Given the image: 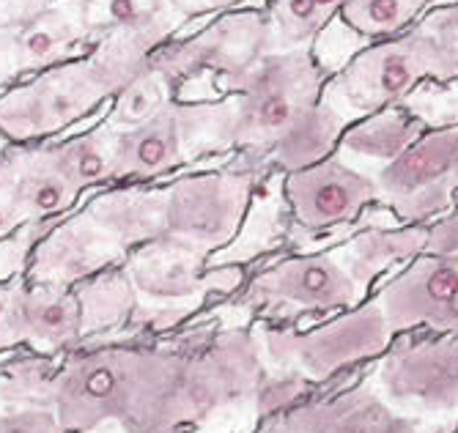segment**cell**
Listing matches in <instances>:
<instances>
[{
	"instance_id": "obj_23",
	"label": "cell",
	"mask_w": 458,
	"mask_h": 433,
	"mask_svg": "<svg viewBox=\"0 0 458 433\" xmlns=\"http://www.w3.org/2000/svg\"><path fill=\"white\" fill-rule=\"evenodd\" d=\"M20 337L38 349H58L82 335L80 296L61 285H28L17 296Z\"/></svg>"
},
{
	"instance_id": "obj_16",
	"label": "cell",
	"mask_w": 458,
	"mask_h": 433,
	"mask_svg": "<svg viewBox=\"0 0 458 433\" xmlns=\"http://www.w3.org/2000/svg\"><path fill=\"white\" fill-rule=\"evenodd\" d=\"M91 33L82 20L77 0H55L33 20L9 28V47L20 80L33 77L50 66L80 58L91 50Z\"/></svg>"
},
{
	"instance_id": "obj_2",
	"label": "cell",
	"mask_w": 458,
	"mask_h": 433,
	"mask_svg": "<svg viewBox=\"0 0 458 433\" xmlns=\"http://www.w3.org/2000/svg\"><path fill=\"white\" fill-rule=\"evenodd\" d=\"M151 55L138 41L105 36L80 58L9 85L0 91V140L28 146L58 138L110 105Z\"/></svg>"
},
{
	"instance_id": "obj_28",
	"label": "cell",
	"mask_w": 458,
	"mask_h": 433,
	"mask_svg": "<svg viewBox=\"0 0 458 433\" xmlns=\"http://www.w3.org/2000/svg\"><path fill=\"white\" fill-rule=\"evenodd\" d=\"M22 225L28 223L17 198V170L6 154H0V242L12 239Z\"/></svg>"
},
{
	"instance_id": "obj_33",
	"label": "cell",
	"mask_w": 458,
	"mask_h": 433,
	"mask_svg": "<svg viewBox=\"0 0 458 433\" xmlns=\"http://www.w3.org/2000/svg\"><path fill=\"white\" fill-rule=\"evenodd\" d=\"M53 4L55 0H0V30H9L33 20Z\"/></svg>"
},
{
	"instance_id": "obj_30",
	"label": "cell",
	"mask_w": 458,
	"mask_h": 433,
	"mask_svg": "<svg viewBox=\"0 0 458 433\" xmlns=\"http://www.w3.org/2000/svg\"><path fill=\"white\" fill-rule=\"evenodd\" d=\"M0 433H66L55 409H22L0 414Z\"/></svg>"
},
{
	"instance_id": "obj_12",
	"label": "cell",
	"mask_w": 458,
	"mask_h": 433,
	"mask_svg": "<svg viewBox=\"0 0 458 433\" xmlns=\"http://www.w3.org/2000/svg\"><path fill=\"white\" fill-rule=\"evenodd\" d=\"M377 299L393 335H458V255H418L379 288Z\"/></svg>"
},
{
	"instance_id": "obj_24",
	"label": "cell",
	"mask_w": 458,
	"mask_h": 433,
	"mask_svg": "<svg viewBox=\"0 0 458 433\" xmlns=\"http://www.w3.org/2000/svg\"><path fill=\"white\" fill-rule=\"evenodd\" d=\"M47 143L55 162L80 192L102 184H115L118 132L105 121L91 126L89 132H80L64 140H47Z\"/></svg>"
},
{
	"instance_id": "obj_31",
	"label": "cell",
	"mask_w": 458,
	"mask_h": 433,
	"mask_svg": "<svg viewBox=\"0 0 458 433\" xmlns=\"http://www.w3.org/2000/svg\"><path fill=\"white\" fill-rule=\"evenodd\" d=\"M22 283H25L22 277L0 283V349L22 343L20 324H17V296H20Z\"/></svg>"
},
{
	"instance_id": "obj_38",
	"label": "cell",
	"mask_w": 458,
	"mask_h": 433,
	"mask_svg": "<svg viewBox=\"0 0 458 433\" xmlns=\"http://www.w3.org/2000/svg\"><path fill=\"white\" fill-rule=\"evenodd\" d=\"M455 208H458V206H455Z\"/></svg>"
},
{
	"instance_id": "obj_19",
	"label": "cell",
	"mask_w": 458,
	"mask_h": 433,
	"mask_svg": "<svg viewBox=\"0 0 458 433\" xmlns=\"http://www.w3.org/2000/svg\"><path fill=\"white\" fill-rule=\"evenodd\" d=\"M165 203H168L165 184H113L89 200L86 211L130 255L132 250H140L165 236Z\"/></svg>"
},
{
	"instance_id": "obj_32",
	"label": "cell",
	"mask_w": 458,
	"mask_h": 433,
	"mask_svg": "<svg viewBox=\"0 0 458 433\" xmlns=\"http://www.w3.org/2000/svg\"><path fill=\"white\" fill-rule=\"evenodd\" d=\"M428 255H458V208L450 214L439 216L437 223L428 225V242L426 250Z\"/></svg>"
},
{
	"instance_id": "obj_9",
	"label": "cell",
	"mask_w": 458,
	"mask_h": 433,
	"mask_svg": "<svg viewBox=\"0 0 458 433\" xmlns=\"http://www.w3.org/2000/svg\"><path fill=\"white\" fill-rule=\"evenodd\" d=\"M275 53L272 28L261 9H231L192 36H179L151 55V64L182 91L190 80L212 74L215 85L239 77Z\"/></svg>"
},
{
	"instance_id": "obj_27",
	"label": "cell",
	"mask_w": 458,
	"mask_h": 433,
	"mask_svg": "<svg viewBox=\"0 0 458 433\" xmlns=\"http://www.w3.org/2000/svg\"><path fill=\"white\" fill-rule=\"evenodd\" d=\"M80 308H82V332L91 327L115 324L127 316L135 305V285L127 275V269H105L94 277H89L77 291Z\"/></svg>"
},
{
	"instance_id": "obj_35",
	"label": "cell",
	"mask_w": 458,
	"mask_h": 433,
	"mask_svg": "<svg viewBox=\"0 0 458 433\" xmlns=\"http://www.w3.org/2000/svg\"><path fill=\"white\" fill-rule=\"evenodd\" d=\"M256 433H297V430L291 428L283 417H272V420H267V425H264L261 430H256Z\"/></svg>"
},
{
	"instance_id": "obj_18",
	"label": "cell",
	"mask_w": 458,
	"mask_h": 433,
	"mask_svg": "<svg viewBox=\"0 0 458 433\" xmlns=\"http://www.w3.org/2000/svg\"><path fill=\"white\" fill-rule=\"evenodd\" d=\"M280 417L297 433H393L403 420L373 381L354 384L318 403H300Z\"/></svg>"
},
{
	"instance_id": "obj_25",
	"label": "cell",
	"mask_w": 458,
	"mask_h": 433,
	"mask_svg": "<svg viewBox=\"0 0 458 433\" xmlns=\"http://www.w3.org/2000/svg\"><path fill=\"white\" fill-rule=\"evenodd\" d=\"M179 94L182 91L148 58V66L143 72H138L113 97L105 123L110 129H115V132H123V129H132V126L154 118L159 110H165L174 99H179Z\"/></svg>"
},
{
	"instance_id": "obj_6",
	"label": "cell",
	"mask_w": 458,
	"mask_h": 433,
	"mask_svg": "<svg viewBox=\"0 0 458 433\" xmlns=\"http://www.w3.org/2000/svg\"><path fill=\"white\" fill-rule=\"evenodd\" d=\"M259 173L244 167L203 170L179 176L165 184V242L187 247L206 261L228 247L253 206L259 190Z\"/></svg>"
},
{
	"instance_id": "obj_11",
	"label": "cell",
	"mask_w": 458,
	"mask_h": 433,
	"mask_svg": "<svg viewBox=\"0 0 458 433\" xmlns=\"http://www.w3.org/2000/svg\"><path fill=\"white\" fill-rule=\"evenodd\" d=\"M283 198L291 220L308 233H321L352 225L368 206H377V184L370 173L335 151L316 165L283 173Z\"/></svg>"
},
{
	"instance_id": "obj_29",
	"label": "cell",
	"mask_w": 458,
	"mask_h": 433,
	"mask_svg": "<svg viewBox=\"0 0 458 433\" xmlns=\"http://www.w3.org/2000/svg\"><path fill=\"white\" fill-rule=\"evenodd\" d=\"M414 25L423 28L431 38H437L439 47L447 50L458 61V0L428 6V12Z\"/></svg>"
},
{
	"instance_id": "obj_8",
	"label": "cell",
	"mask_w": 458,
	"mask_h": 433,
	"mask_svg": "<svg viewBox=\"0 0 458 433\" xmlns=\"http://www.w3.org/2000/svg\"><path fill=\"white\" fill-rule=\"evenodd\" d=\"M373 384L403 417L426 428L458 422V335L398 340L382 354Z\"/></svg>"
},
{
	"instance_id": "obj_36",
	"label": "cell",
	"mask_w": 458,
	"mask_h": 433,
	"mask_svg": "<svg viewBox=\"0 0 458 433\" xmlns=\"http://www.w3.org/2000/svg\"><path fill=\"white\" fill-rule=\"evenodd\" d=\"M393 433H428V430H426V425H420L418 420H409V417H403Z\"/></svg>"
},
{
	"instance_id": "obj_7",
	"label": "cell",
	"mask_w": 458,
	"mask_h": 433,
	"mask_svg": "<svg viewBox=\"0 0 458 433\" xmlns=\"http://www.w3.org/2000/svg\"><path fill=\"white\" fill-rule=\"evenodd\" d=\"M377 206L401 225H431L458 206V121L431 126L401 157L370 170Z\"/></svg>"
},
{
	"instance_id": "obj_21",
	"label": "cell",
	"mask_w": 458,
	"mask_h": 433,
	"mask_svg": "<svg viewBox=\"0 0 458 433\" xmlns=\"http://www.w3.org/2000/svg\"><path fill=\"white\" fill-rule=\"evenodd\" d=\"M428 129L431 126L423 115L411 113L403 105H393L379 113L354 118L338 140V154L346 162H368L370 170H377L401 157Z\"/></svg>"
},
{
	"instance_id": "obj_15",
	"label": "cell",
	"mask_w": 458,
	"mask_h": 433,
	"mask_svg": "<svg viewBox=\"0 0 458 433\" xmlns=\"http://www.w3.org/2000/svg\"><path fill=\"white\" fill-rule=\"evenodd\" d=\"M179 102L174 99L154 118L118 132L115 184H146L192 162Z\"/></svg>"
},
{
	"instance_id": "obj_3",
	"label": "cell",
	"mask_w": 458,
	"mask_h": 433,
	"mask_svg": "<svg viewBox=\"0 0 458 433\" xmlns=\"http://www.w3.org/2000/svg\"><path fill=\"white\" fill-rule=\"evenodd\" d=\"M184 357L171 352L102 349L82 354L53 381V409L69 430L118 420L130 433H151Z\"/></svg>"
},
{
	"instance_id": "obj_5",
	"label": "cell",
	"mask_w": 458,
	"mask_h": 433,
	"mask_svg": "<svg viewBox=\"0 0 458 433\" xmlns=\"http://www.w3.org/2000/svg\"><path fill=\"white\" fill-rule=\"evenodd\" d=\"M393 337L395 335L377 296L310 332L275 327L259 329L261 352L272 370L297 373L313 386L335 378L346 368L382 357L393 345Z\"/></svg>"
},
{
	"instance_id": "obj_37",
	"label": "cell",
	"mask_w": 458,
	"mask_h": 433,
	"mask_svg": "<svg viewBox=\"0 0 458 433\" xmlns=\"http://www.w3.org/2000/svg\"><path fill=\"white\" fill-rule=\"evenodd\" d=\"M434 4H437V0H434Z\"/></svg>"
},
{
	"instance_id": "obj_22",
	"label": "cell",
	"mask_w": 458,
	"mask_h": 433,
	"mask_svg": "<svg viewBox=\"0 0 458 433\" xmlns=\"http://www.w3.org/2000/svg\"><path fill=\"white\" fill-rule=\"evenodd\" d=\"M428 242V225H401V228H370L354 233L349 242L332 247L349 275L370 291L379 275L398 264H409L423 255Z\"/></svg>"
},
{
	"instance_id": "obj_26",
	"label": "cell",
	"mask_w": 458,
	"mask_h": 433,
	"mask_svg": "<svg viewBox=\"0 0 458 433\" xmlns=\"http://www.w3.org/2000/svg\"><path fill=\"white\" fill-rule=\"evenodd\" d=\"M434 0H349L341 12V20L354 33L382 41L409 30L418 22Z\"/></svg>"
},
{
	"instance_id": "obj_20",
	"label": "cell",
	"mask_w": 458,
	"mask_h": 433,
	"mask_svg": "<svg viewBox=\"0 0 458 433\" xmlns=\"http://www.w3.org/2000/svg\"><path fill=\"white\" fill-rule=\"evenodd\" d=\"M4 154L17 170V198L25 223L61 220L82 195L55 162L50 143L6 146Z\"/></svg>"
},
{
	"instance_id": "obj_4",
	"label": "cell",
	"mask_w": 458,
	"mask_h": 433,
	"mask_svg": "<svg viewBox=\"0 0 458 433\" xmlns=\"http://www.w3.org/2000/svg\"><path fill=\"white\" fill-rule=\"evenodd\" d=\"M458 80V61L439 47L423 28L373 41L344 69L332 72L324 97L349 118H362L393 105H403L423 82L447 85Z\"/></svg>"
},
{
	"instance_id": "obj_10",
	"label": "cell",
	"mask_w": 458,
	"mask_h": 433,
	"mask_svg": "<svg viewBox=\"0 0 458 433\" xmlns=\"http://www.w3.org/2000/svg\"><path fill=\"white\" fill-rule=\"evenodd\" d=\"M368 291L349 275L335 250L291 255L259 272L247 285V301L275 318L300 313H344L362 305Z\"/></svg>"
},
{
	"instance_id": "obj_1",
	"label": "cell",
	"mask_w": 458,
	"mask_h": 433,
	"mask_svg": "<svg viewBox=\"0 0 458 433\" xmlns=\"http://www.w3.org/2000/svg\"><path fill=\"white\" fill-rule=\"evenodd\" d=\"M329 74L316 47H297L269 53L220 85V94L233 97L231 151L244 170L291 173L338 151L352 118L327 102Z\"/></svg>"
},
{
	"instance_id": "obj_13",
	"label": "cell",
	"mask_w": 458,
	"mask_h": 433,
	"mask_svg": "<svg viewBox=\"0 0 458 433\" xmlns=\"http://www.w3.org/2000/svg\"><path fill=\"white\" fill-rule=\"evenodd\" d=\"M127 258L110 233L82 208L69 220H58L30 252V285L86 283Z\"/></svg>"
},
{
	"instance_id": "obj_14",
	"label": "cell",
	"mask_w": 458,
	"mask_h": 433,
	"mask_svg": "<svg viewBox=\"0 0 458 433\" xmlns=\"http://www.w3.org/2000/svg\"><path fill=\"white\" fill-rule=\"evenodd\" d=\"M203 255L174 242H151L130 252L127 275L138 293L157 301H182L209 291L231 293L242 283V267L209 269Z\"/></svg>"
},
{
	"instance_id": "obj_34",
	"label": "cell",
	"mask_w": 458,
	"mask_h": 433,
	"mask_svg": "<svg viewBox=\"0 0 458 433\" xmlns=\"http://www.w3.org/2000/svg\"><path fill=\"white\" fill-rule=\"evenodd\" d=\"M171 4L192 22L200 17H209V14H223L236 9L239 4H247V0H171Z\"/></svg>"
},
{
	"instance_id": "obj_17",
	"label": "cell",
	"mask_w": 458,
	"mask_h": 433,
	"mask_svg": "<svg viewBox=\"0 0 458 433\" xmlns=\"http://www.w3.org/2000/svg\"><path fill=\"white\" fill-rule=\"evenodd\" d=\"M91 41L121 36L157 53L190 25L171 0H77Z\"/></svg>"
}]
</instances>
